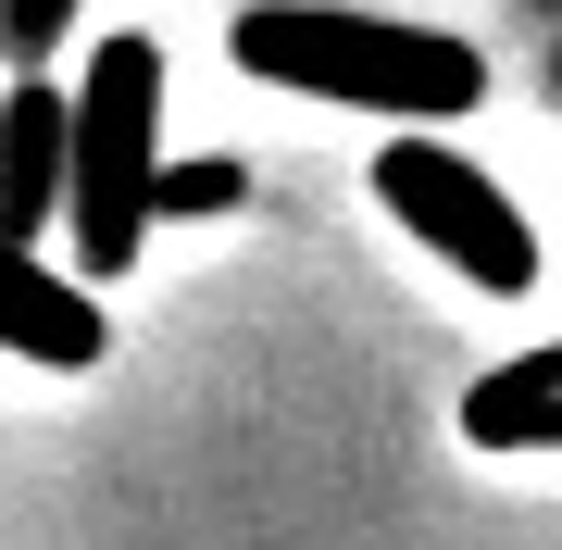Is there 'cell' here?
Returning <instances> with one entry per match:
<instances>
[{
  "mask_svg": "<svg viewBox=\"0 0 562 550\" xmlns=\"http://www.w3.org/2000/svg\"><path fill=\"white\" fill-rule=\"evenodd\" d=\"M375 201L401 213L462 288H487V301H525V288H538V225H525V201L475 164V150H450V138H375Z\"/></svg>",
  "mask_w": 562,
  "mask_h": 550,
  "instance_id": "obj_3",
  "label": "cell"
},
{
  "mask_svg": "<svg viewBox=\"0 0 562 550\" xmlns=\"http://www.w3.org/2000/svg\"><path fill=\"white\" fill-rule=\"evenodd\" d=\"M88 0H0V50H13V76H50V50L76 38Z\"/></svg>",
  "mask_w": 562,
  "mask_h": 550,
  "instance_id": "obj_7",
  "label": "cell"
},
{
  "mask_svg": "<svg viewBox=\"0 0 562 550\" xmlns=\"http://www.w3.org/2000/svg\"><path fill=\"white\" fill-rule=\"evenodd\" d=\"M462 438L475 450H562V338L550 350H513L462 388Z\"/></svg>",
  "mask_w": 562,
  "mask_h": 550,
  "instance_id": "obj_6",
  "label": "cell"
},
{
  "mask_svg": "<svg viewBox=\"0 0 562 550\" xmlns=\"http://www.w3.org/2000/svg\"><path fill=\"white\" fill-rule=\"evenodd\" d=\"M162 213V50L101 38L88 76L63 88V238H76V288H113L150 250Z\"/></svg>",
  "mask_w": 562,
  "mask_h": 550,
  "instance_id": "obj_2",
  "label": "cell"
},
{
  "mask_svg": "<svg viewBox=\"0 0 562 550\" xmlns=\"http://www.w3.org/2000/svg\"><path fill=\"white\" fill-rule=\"evenodd\" d=\"M0 350L38 363V375H88L113 350V313H88V288L63 276V263H38V250L0 238Z\"/></svg>",
  "mask_w": 562,
  "mask_h": 550,
  "instance_id": "obj_4",
  "label": "cell"
},
{
  "mask_svg": "<svg viewBox=\"0 0 562 550\" xmlns=\"http://www.w3.org/2000/svg\"><path fill=\"white\" fill-rule=\"evenodd\" d=\"M225 63L288 101H338V113H387V138H438L450 113L487 101V50L413 13H350V0H250L225 25Z\"/></svg>",
  "mask_w": 562,
  "mask_h": 550,
  "instance_id": "obj_1",
  "label": "cell"
},
{
  "mask_svg": "<svg viewBox=\"0 0 562 550\" xmlns=\"http://www.w3.org/2000/svg\"><path fill=\"white\" fill-rule=\"evenodd\" d=\"M38 225H63V88L13 76V101H0V238L38 250Z\"/></svg>",
  "mask_w": 562,
  "mask_h": 550,
  "instance_id": "obj_5",
  "label": "cell"
}]
</instances>
